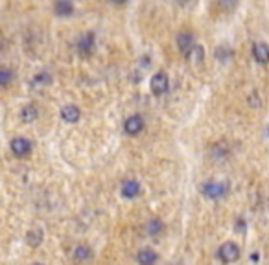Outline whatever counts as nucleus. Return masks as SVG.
Listing matches in <instances>:
<instances>
[{
    "label": "nucleus",
    "mask_w": 269,
    "mask_h": 265,
    "mask_svg": "<svg viewBox=\"0 0 269 265\" xmlns=\"http://www.w3.org/2000/svg\"><path fill=\"white\" fill-rule=\"evenodd\" d=\"M201 193L203 197L212 199V201H218V199H223L227 195L229 191V184L223 181H209L201 184Z\"/></svg>",
    "instance_id": "f257e3e1"
},
{
    "label": "nucleus",
    "mask_w": 269,
    "mask_h": 265,
    "mask_svg": "<svg viewBox=\"0 0 269 265\" xmlns=\"http://www.w3.org/2000/svg\"><path fill=\"white\" fill-rule=\"evenodd\" d=\"M240 247L236 245L234 241H225L221 243V247L218 248V258L223 264H234L240 260Z\"/></svg>",
    "instance_id": "f03ea898"
},
{
    "label": "nucleus",
    "mask_w": 269,
    "mask_h": 265,
    "mask_svg": "<svg viewBox=\"0 0 269 265\" xmlns=\"http://www.w3.org/2000/svg\"><path fill=\"white\" fill-rule=\"evenodd\" d=\"M150 89H152L153 96H162L166 94L170 89V77L164 70H159L152 76V81H150Z\"/></svg>",
    "instance_id": "7ed1b4c3"
},
{
    "label": "nucleus",
    "mask_w": 269,
    "mask_h": 265,
    "mask_svg": "<svg viewBox=\"0 0 269 265\" xmlns=\"http://www.w3.org/2000/svg\"><path fill=\"white\" fill-rule=\"evenodd\" d=\"M144 127H146V120H144V116L138 114V113L127 116L126 122H124V132L129 134V136L140 134V132L144 131Z\"/></svg>",
    "instance_id": "20e7f679"
},
{
    "label": "nucleus",
    "mask_w": 269,
    "mask_h": 265,
    "mask_svg": "<svg viewBox=\"0 0 269 265\" xmlns=\"http://www.w3.org/2000/svg\"><path fill=\"white\" fill-rule=\"evenodd\" d=\"M94 46H96V35L93 32L83 33L76 42V50L81 57H89L94 52Z\"/></svg>",
    "instance_id": "39448f33"
},
{
    "label": "nucleus",
    "mask_w": 269,
    "mask_h": 265,
    "mask_svg": "<svg viewBox=\"0 0 269 265\" xmlns=\"http://www.w3.org/2000/svg\"><path fill=\"white\" fill-rule=\"evenodd\" d=\"M9 149H11V153L15 157L24 158L32 153V142L28 140V138H24V136H15L13 140L9 142Z\"/></svg>",
    "instance_id": "423d86ee"
},
{
    "label": "nucleus",
    "mask_w": 269,
    "mask_h": 265,
    "mask_svg": "<svg viewBox=\"0 0 269 265\" xmlns=\"http://www.w3.org/2000/svg\"><path fill=\"white\" fill-rule=\"evenodd\" d=\"M142 193V186L136 179H126L120 184V195L124 199H136Z\"/></svg>",
    "instance_id": "0eeeda50"
},
{
    "label": "nucleus",
    "mask_w": 269,
    "mask_h": 265,
    "mask_svg": "<svg viewBox=\"0 0 269 265\" xmlns=\"http://www.w3.org/2000/svg\"><path fill=\"white\" fill-rule=\"evenodd\" d=\"M175 42H177V48L181 50L185 56L193 48V46H195V44H197V42H195V37H193V33L192 32H186V30H183V32L177 33Z\"/></svg>",
    "instance_id": "6e6552de"
},
{
    "label": "nucleus",
    "mask_w": 269,
    "mask_h": 265,
    "mask_svg": "<svg viewBox=\"0 0 269 265\" xmlns=\"http://www.w3.org/2000/svg\"><path fill=\"white\" fill-rule=\"evenodd\" d=\"M157 262H159V254L155 248L144 247L136 252V264L138 265H155Z\"/></svg>",
    "instance_id": "1a4fd4ad"
},
{
    "label": "nucleus",
    "mask_w": 269,
    "mask_h": 265,
    "mask_svg": "<svg viewBox=\"0 0 269 265\" xmlns=\"http://www.w3.org/2000/svg\"><path fill=\"white\" fill-rule=\"evenodd\" d=\"M252 57L260 65H268L269 63V44L264 41H258L252 44Z\"/></svg>",
    "instance_id": "9d476101"
},
{
    "label": "nucleus",
    "mask_w": 269,
    "mask_h": 265,
    "mask_svg": "<svg viewBox=\"0 0 269 265\" xmlns=\"http://www.w3.org/2000/svg\"><path fill=\"white\" fill-rule=\"evenodd\" d=\"M61 118L67 124H76V122H79V118H81V109L77 107V105H74V103L63 105V109H61Z\"/></svg>",
    "instance_id": "9b49d317"
},
{
    "label": "nucleus",
    "mask_w": 269,
    "mask_h": 265,
    "mask_svg": "<svg viewBox=\"0 0 269 265\" xmlns=\"http://www.w3.org/2000/svg\"><path fill=\"white\" fill-rule=\"evenodd\" d=\"M164 232H166V227H164V223H162L160 219H157V217H153V219H150V221L146 223V234H148L150 238H153V240H159L160 236H164Z\"/></svg>",
    "instance_id": "f8f14e48"
},
{
    "label": "nucleus",
    "mask_w": 269,
    "mask_h": 265,
    "mask_svg": "<svg viewBox=\"0 0 269 265\" xmlns=\"http://www.w3.org/2000/svg\"><path fill=\"white\" fill-rule=\"evenodd\" d=\"M19 116H20V120H22L24 124H34L35 120L39 118V109H37L35 103H26L24 107L20 109Z\"/></svg>",
    "instance_id": "ddd939ff"
},
{
    "label": "nucleus",
    "mask_w": 269,
    "mask_h": 265,
    "mask_svg": "<svg viewBox=\"0 0 269 265\" xmlns=\"http://www.w3.org/2000/svg\"><path fill=\"white\" fill-rule=\"evenodd\" d=\"M52 8H54V13L58 17H70L76 11V6L70 0H58V2H54Z\"/></svg>",
    "instance_id": "4468645a"
},
{
    "label": "nucleus",
    "mask_w": 269,
    "mask_h": 265,
    "mask_svg": "<svg viewBox=\"0 0 269 265\" xmlns=\"http://www.w3.org/2000/svg\"><path fill=\"white\" fill-rule=\"evenodd\" d=\"M72 258H74V262H77V264L89 262L93 258V248L89 247V245H77V247H74Z\"/></svg>",
    "instance_id": "2eb2a0df"
},
{
    "label": "nucleus",
    "mask_w": 269,
    "mask_h": 265,
    "mask_svg": "<svg viewBox=\"0 0 269 265\" xmlns=\"http://www.w3.org/2000/svg\"><path fill=\"white\" fill-rule=\"evenodd\" d=\"M42 230L41 228H34V230H28L26 234V243L30 245V247H39L42 243Z\"/></svg>",
    "instance_id": "dca6fc26"
},
{
    "label": "nucleus",
    "mask_w": 269,
    "mask_h": 265,
    "mask_svg": "<svg viewBox=\"0 0 269 265\" xmlns=\"http://www.w3.org/2000/svg\"><path fill=\"white\" fill-rule=\"evenodd\" d=\"M186 57H188V61H193V63H201L203 59H205V50H203L201 44H195V46L186 54Z\"/></svg>",
    "instance_id": "f3484780"
},
{
    "label": "nucleus",
    "mask_w": 269,
    "mask_h": 265,
    "mask_svg": "<svg viewBox=\"0 0 269 265\" xmlns=\"http://www.w3.org/2000/svg\"><path fill=\"white\" fill-rule=\"evenodd\" d=\"M13 77H15V72L9 66H0V87H8Z\"/></svg>",
    "instance_id": "a211bd4d"
},
{
    "label": "nucleus",
    "mask_w": 269,
    "mask_h": 265,
    "mask_svg": "<svg viewBox=\"0 0 269 265\" xmlns=\"http://www.w3.org/2000/svg\"><path fill=\"white\" fill-rule=\"evenodd\" d=\"M216 57H218V61H229L232 57V50L229 48L227 44H221L216 48Z\"/></svg>",
    "instance_id": "6ab92c4d"
},
{
    "label": "nucleus",
    "mask_w": 269,
    "mask_h": 265,
    "mask_svg": "<svg viewBox=\"0 0 269 265\" xmlns=\"http://www.w3.org/2000/svg\"><path fill=\"white\" fill-rule=\"evenodd\" d=\"M52 79H50V76L46 74V72H41V74H37L34 77V83H41V85H48Z\"/></svg>",
    "instance_id": "aec40b11"
},
{
    "label": "nucleus",
    "mask_w": 269,
    "mask_h": 265,
    "mask_svg": "<svg viewBox=\"0 0 269 265\" xmlns=\"http://www.w3.org/2000/svg\"><path fill=\"white\" fill-rule=\"evenodd\" d=\"M32 265H42V264H39V262H35V264H32Z\"/></svg>",
    "instance_id": "412c9836"
}]
</instances>
